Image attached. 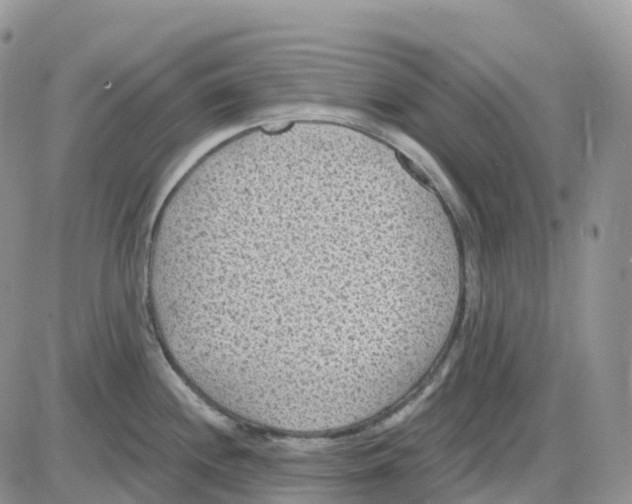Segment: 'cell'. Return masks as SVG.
Returning a JSON list of instances; mask_svg holds the SVG:
<instances>
[{
    "label": "cell",
    "mask_w": 632,
    "mask_h": 504,
    "mask_svg": "<svg viewBox=\"0 0 632 504\" xmlns=\"http://www.w3.org/2000/svg\"><path fill=\"white\" fill-rule=\"evenodd\" d=\"M369 215L322 185L257 179L166 209L153 259L198 363L255 379L327 373L361 357Z\"/></svg>",
    "instance_id": "cell-1"
}]
</instances>
